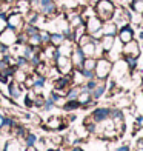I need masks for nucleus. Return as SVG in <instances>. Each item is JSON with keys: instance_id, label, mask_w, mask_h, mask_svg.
Returning <instances> with one entry per match:
<instances>
[{"instance_id": "18", "label": "nucleus", "mask_w": 143, "mask_h": 151, "mask_svg": "<svg viewBox=\"0 0 143 151\" xmlns=\"http://www.w3.org/2000/svg\"><path fill=\"white\" fill-rule=\"evenodd\" d=\"M46 127L51 128V129H59V128L63 127V122H62V119H59V117H51L49 120H48Z\"/></svg>"}, {"instance_id": "10", "label": "nucleus", "mask_w": 143, "mask_h": 151, "mask_svg": "<svg viewBox=\"0 0 143 151\" xmlns=\"http://www.w3.org/2000/svg\"><path fill=\"white\" fill-rule=\"evenodd\" d=\"M12 9L22 12V14L25 16L31 11V3H29V0H16V3L12 5Z\"/></svg>"}, {"instance_id": "7", "label": "nucleus", "mask_w": 143, "mask_h": 151, "mask_svg": "<svg viewBox=\"0 0 143 151\" xmlns=\"http://www.w3.org/2000/svg\"><path fill=\"white\" fill-rule=\"evenodd\" d=\"M71 62H72V66L74 70H82V65H83V60H85V54L82 51L80 46H76L71 52Z\"/></svg>"}, {"instance_id": "6", "label": "nucleus", "mask_w": 143, "mask_h": 151, "mask_svg": "<svg viewBox=\"0 0 143 151\" xmlns=\"http://www.w3.org/2000/svg\"><path fill=\"white\" fill-rule=\"evenodd\" d=\"M139 54H140V46H139V43L135 42L134 39L131 40V42L125 43V48H123V56H125V59H126V57L137 59Z\"/></svg>"}, {"instance_id": "27", "label": "nucleus", "mask_w": 143, "mask_h": 151, "mask_svg": "<svg viewBox=\"0 0 143 151\" xmlns=\"http://www.w3.org/2000/svg\"><path fill=\"white\" fill-rule=\"evenodd\" d=\"M48 151H54V150H48Z\"/></svg>"}, {"instance_id": "14", "label": "nucleus", "mask_w": 143, "mask_h": 151, "mask_svg": "<svg viewBox=\"0 0 143 151\" xmlns=\"http://www.w3.org/2000/svg\"><path fill=\"white\" fill-rule=\"evenodd\" d=\"M102 31H103V34H106V36H115V32H117V25L112 23V22H103Z\"/></svg>"}, {"instance_id": "16", "label": "nucleus", "mask_w": 143, "mask_h": 151, "mask_svg": "<svg viewBox=\"0 0 143 151\" xmlns=\"http://www.w3.org/2000/svg\"><path fill=\"white\" fill-rule=\"evenodd\" d=\"M5 151H22V145H20L19 139H11L5 143Z\"/></svg>"}, {"instance_id": "21", "label": "nucleus", "mask_w": 143, "mask_h": 151, "mask_svg": "<svg viewBox=\"0 0 143 151\" xmlns=\"http://www.w3.org/2000/svg\"><path fill=\"white\" fill-rule=\"evenodd\" d=\"M89 99H91V96L88 93H82V94L77 96V102H79V104H86V102H89Z\"/></svg>"}, {"instance_id": "12", "label": "nucleus", "mask_w": 143, "mask_h": 151, "mask_svg": "<svg viewBox=\"0 0 143 151\" xmlns=\"http://www.w3.org/2000/svg\"><path fill=\"white\" fill-rule=\"evenodd\" d=\"M65 40H66L65 34H62V32H51V37H49V43L51 45L60 46V45L65 42Z\"/></svg>"}, {"instance_id": "23", "label": "nucleus", "mask_w": 143, "mask_h": 151, "mask_svg": "<svg viewBox=\"0 0 143 151\" xmlns=\"http://www.w3.org/2000/svg\"><path fill=\"white\" fill-rule=\"evenodd\" d=\"M25 151H39V150H37V147H36V145H26Z\"/></svg>"}, {"instance_id": "8", "label": "nucleus", "mask_w": 143, "mask_h": 151, "mask_svg": "<svg viewBox=\"0 0 143 151\" xmlns=\"http://www.w3.org/2000/svg\"><path fill=\"white\" fill-rule=\"evenodd\" d=\"M85 25H86V32H88V34H94V32H97V31L102 29L103 22H102L97 16H91V17L85 22Z\"/></svg>"}, {"instance_id": "19", "label": "nucleus", "mask_w": 143, "mask_h": 151, "mask_svg": "<svg viewBox=\"0 0 143 151\" xmlns=\"http://www.w3.org/2000/svg\"><path fill=\"white\" fill-rule=\"evenodd\" d=\"M106 116H108V109H105V108H99V109H95V111H94L92 119H94V120H97V122H100V120L106 119Z\"/></svg>"}, {"instance_id": "4", "label": "nucleus", "mask_w": 143, "mask_h": 151, "mask_svg": "<svg viewBox=\"0 0 143 151\" xmlns=\"http://www.w3.org/2000/svg\"><path fill=\"white\" fill-rule=\"evenodd\" d=\"M54 65H56V68H57V71L60 73V74H69V73H72V70H74V66H72V62H71V57H68V56H57V59L54 60Z\"/></svg>"}, {"instance_id": "15", "label": "nucleus", "mask_w": 143, "mask_h": 151, "mask_svg": "<svg viewBox=\"0 0 143 151\" xmlns=\"http://www.w3.org/2000/svg\"><path fill=\"white\" fill-rule=\"evenodd\" d=\"M115 36H106V34H103V37L100 39V43H102V46H103V50L105 51H111V48H112V45H114V39Z\"/></svg>"}, {"instance_id": "2", "label": "nucleus", "mask_w": 143, "mask_h": 151, "mask_svg": "<svg viewBox=\"0 0 143 151\" xmlns=\"http://www.w3.org/2000/svg\"><path fill=\"white\" fill-rule=\"evenodd\" d=\"M6 23H8L9 28L16 29V31L19 32V31L23 29V26H25L26 22H25V16L22 14V12L11 9L8 14H6Z\"/></svg>"}, {"instance_id": "1", "label": "nucleus", "mask_w": 143, "mask_h": 151, "mask_svg": "<svg viewBox=\"0 0 143 151\" xmlns=\"http://www.w3.org/2000/svg\"><path fill=\"white\" fill-rule=\"evenodd\" d=\"M94 11H95V16H97L102 22H109L114 17L115 6L111 0H99L94 6Z\"/></svg>"}, {"instance_id": "22", "label": "nucleus", "mask_w": 143, "mask_h": 151, "mask_svg": "<svg viewBox=\"0 0 143 151\" xmlns=\"http://www.w3.org/2000/svg\"><path fill=\"white\" fill-rule=\"evenodd\" d=\"M79 105L80 104H79L77 100H71V102H68V104L65 105V109H68V111H69V109H76Z\"/></svg>"}, {"instance_id": "17", "label": "nucleus", "mask_w": 143, "mask_h": 151, "mask_svg": "<svg viewBox=\"0 0 143 151\" xmlns=\"http://www.w3.org/2000/svg\"><path fill=\"white\" fill-rule=\"evenodd\" d=\"M95 63H97V60H95L94 57H85L83 65H82V70H85V71H94L95 70Z\"/></svg>"}, {"instance_id": "28", "label": "nucleus", "mask_w": 143, "mask_h": 151, "mask_svg": "<svg viewBox=\"0 0 143 151\" xmlns=\"http://www.w3.org/2000/svg\"><path fill=\"white\" fill-rule=\"evenodd\" d=\"M2 2H3V0H0V3H2Z\"/></svg>"}, {"instance_id": "25", "label": "nucleus", "mask_w": 143, "mask_h": 151, "mask_svg": "<svg viewBox=\"0 0 143 151\" xmlns=\"http://www.w3.org/2000/svg\"><path fill=\"white\" fill-rule=\"evenodd\" d=\"M3 122H5V119L2 117V116H0V127H2V125H3Z\"/></svg>"}, {"instance_id": "3", "label": "nucleus", "mask_w": 143, "mask_h": 151, "mask_svg": "<svg viewBox=\"0 0 143 151\" xmlns=\"http://www.w3.org/2000/svg\"><path fill=\"white\" fill-rule=\"evenodd\" d=\"M17 42H19V32L16 29L6 26V28L0 32V43H2L3 46L11 48V46H14Z\"/></svg>"}, {"instance_id": "20", "label": "nucleus", "mask_w": 143, "mask_h": 151, "mask_svg": "<svg viewBox=\"0 0 143 151\" xmlns=\"http://www.w3.org/2000/svg\"><path fill=\"white\" fill-rule=\"evenodd\" d=\"M131 8H132L135 12L142 14V12H143V0H134V2L131 3Z\"/></svg>"}, {"instance_id": "26", "label": "nucleus", "mask_w": 143, "mask_h": 151, "mask_svg": "<svg viewBox=\"0 0 143 151\" xmlns=\"http://www.w3.org/2000/svg\"><path fill=\"white\" fill-rule=\"evenodd\" d=\"M72 151H82V150L80 148H76V150H72Z\"/></svg>"}, {"instance_id": "24", "label": "nucleus", "mask_w": 143, "mask_h": 151, "mask_svg": "<svg viewBox=\"0 0 143 151\" xmlns=\"http://www.w3.org/2000/svg\"><path fill=\"white\" fill-rule=\"evenodd\" d=\"M102 93H103V86H102V88H97V90L94 91V97H99Z\"/></svg>"}, {"instance_id": "9", "label": "nucleus", "mask_w": 143, "mask_h": 151, "mask_svg": "<svg viewBox=\"0 0 143 151\" xmlns=\"http://www.w3.org/2000/svg\"><path fill=\"white\" fill-rule=\"evenodd\" d=\"M134 39V31L132 28L129 25H125V26H122L120 31H119V40L122 43H128V42H131V40Z\"/></svg>"}, {"instance_id": "13", "label": "nucleus", "mask_w": 143, "mask_h": 151, "mask_svg": "<svg viewBox=\"0 0 143 151\" xmlns=\"http://www.w3.org/2000/svg\"><path fill=\"white\" fill-rule=\"evenodd\" d=\"M26 45H29L31 48H42V39H40V32L39 34H32V36H28V42Z\"/></svg>"}, {"instance_id": "5", "label": "nucleus", "mask_w": 143, "mask_h": 151, "mask_svg": "<svg viewBox=\"0 0 143 151\" xmlns=\"http://www.w3.org/2000/svg\"><path fill=\"white\" fill-rule=\"evenodd\" d=\"M111 62L109 60H106V59H100V60H97V63H95V76L97 77H100V79H105L108 74H109V71H111Z\"/></svg>"}, {"instance_id": "11", "label": "nucleus", "mask_w": 143, "mask_h": 151, "mask_svg": "<svg viewBox=\"0 0 143 151\" xmlns=\"http://www.w3.org/2000/svg\"><path fill=\"white\" fill-rule=\"evenodd\" d=\"M80 48H82V51H83L85 57H94V54H95V48H97V45H95V40H89L88 43L82 45Z\"/></svg>"}]
</instances>
